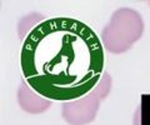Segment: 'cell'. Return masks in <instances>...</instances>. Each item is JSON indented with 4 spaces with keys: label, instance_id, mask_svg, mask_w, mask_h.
Returning a JSON list of instances; mask_svg holds the SVG:
<instances>
[{
    "label": "cell",
    "instance_id": "obj_1",
    "mask_svg": "<svg viewBox=\"0 0 150 125\" xmlns=\"http://www.w3.org/2000/svg\"><path fill=\"white\" fill-rule=\"evenodd\" d=\"M104 46L90 26L71 18H51L35 25L21 45L24 81L49 100H78L104 75Z\"/></svg>",
    "mask_w": 150,
    "mask_h": 125
},
{
    "label": "cell",
    "instance_id": "obj_2",
    "mask_svg": "<svg viewBox=\"0 0 150 125\" xmlns=\"http://www.w3.org/2000/svg\"><path fill=\"white\" fill-rule=\"evenodd\" d=\"M144 29V20L137 10L120 8L101 31L103 46L111 54H123L142 38Z\"/></svg>",
    "mask_w": 150,
    "mask_h": 125
},
{
    "label": "cell",
    "instance_id": "obj_3",
    "mask_svg": "<svg viewBox=\"0 0 150 125\" xmlns=\"http://www.w3.org/2000/svg\"><path fill=\"white\" fill-rule=\"evenodd\" d=\"M112 79L109 73H104L101 80L96 88L86 94L85 96L63 103L62 105V117L69 125H88L95 120L98 110L111 90Z\"/></svg>",
    "mask_w": 150,
    "mask_h": 125
},
{
    "label": "cell",
    "instance_id": "obj_4",
    "mask_svg": "<svg viewBox=\"0 0 150 125\" xmlns=\"http://www.w3.org/2000/svg\"><path fill=\"white\" fill-rule=\"evenodd\" d=\"M16 96H18V103L20 105V108L29 114L45 113L51 106V100L35 93L24 80L20 83V85L18 88Z\"/></svg>",
    "mask_w": 150,
    "mask_h": 125
}]
</instances>
